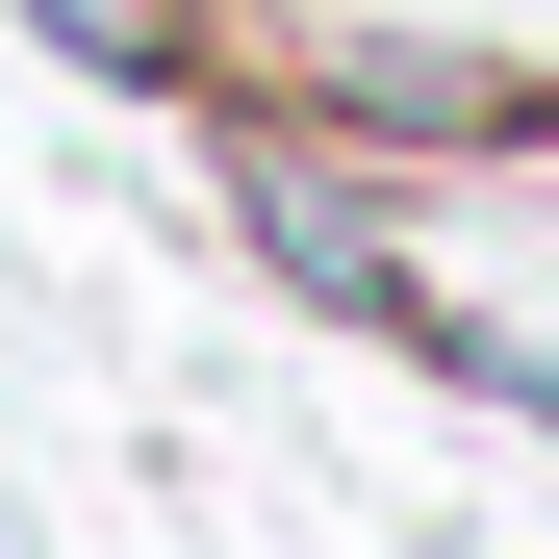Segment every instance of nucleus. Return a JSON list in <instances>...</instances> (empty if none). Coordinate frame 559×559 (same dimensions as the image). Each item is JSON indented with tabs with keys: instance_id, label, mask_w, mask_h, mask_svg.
Here are the masks:
<instances>
[{
	"instance_id": "obj_1",
	"label": "nucleus",
	"mask_w": 559,
	"mask_h": 559,
	"mask_svg": "<svg viewBox=\"0 0 559 559\" xmlns=\"http://www.w3.org/2000/svg\"><path fill=\"white\" fill-rule=\"evenodd\" d=\"M26 26H76V51H128V76H153V51H178V0H26Z\"/></svg>"
}]
</instances>
